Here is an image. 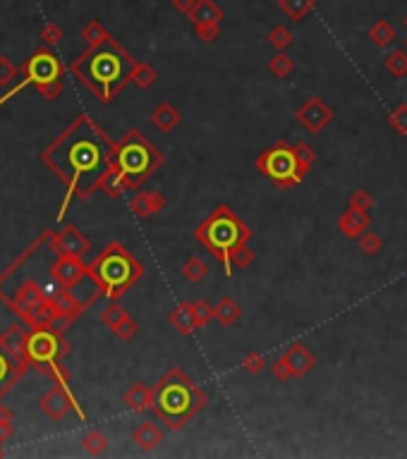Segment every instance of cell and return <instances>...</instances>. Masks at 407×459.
Masks as SVG:
<instances>
[{
    "mask_svg": "<svg viewBox=\"0 0 407 459\" xmlns=\"http://www.w3.org/2000/svg\"><path fill=\"white\" fill-rule=\"evenodd\" d=\"M51 304H53L55 314H65V316H77L80 311V304L75 301V297L70 294V290H58L53 297H51Z\"/></svg>",
    "mask_w": 407,
    "mask_h": 459,
    "instance_id": "obj_14",
    "label": "cell"
},
{
    "mask_svg": "<svg viewBox=\"0 0 407 459\" xmlns=\"http://www.w3.org/2000/svg\"><path fill=\"white\" fill-rule=\"evenodd\" d=\"M125 318H127V316H125V311L120 309L118 304L108 306V309H106V311H103V314H101V321L106 323L108 328H113V330H116V328L120 326V323L125 321Z\"/></svg>",
    "mask_w": 407,
    "mask_h": 459,
    "instance_id": "obj_23",
    "label": "cell"
},
{
    "mask_svg": "<svg viewBox=\"0 0 407 459\" xmlns=\"http://www.w3.org/2000/svg\"><path fill=\"white\" fill-rule=\"evenodd\" d=\"M125 75H129V62L125 60V55L116 48L98 50V53L91 57V62H89V77L103 86L116 84Z\"/></svg>",
    "mask_w": 407,
    "mask_h": 459,
    "instance_id": "obj_1",
    "label": "cell"
},
{
    "mask_svg": "<svg viewBox=\"0 0 407 459\" xmlns=\"http://www.w3.org/2000/svg\"><path fill=\"white\" fill-rule=\"evenodd\" d=\"M132 263H129L127 256H123V254H106L101 261L96 263V275L101 278V283L106 287H113V290H118V287H125L132 280Z\"/></svg>",
    "mask_w": 407,
    "mask_h": 459,
    "instance_id": "obj_3",
    "label": "cell"
},
{
    "mask_svg": "<svg viewBox=\"0 0 407 459\" xmlns=\"http://www.w3.org/2000/svg\"><path fill=\"white\" fill-rule=\"evenodd\" d=\"M44 301H46V297H44V290L39 287V283L27 280V283L17 290V297H15V309H17L22 316L29 318L41 304H44Z\"/></svg>",
    "mask_w": 407,
    "mask_h": 459,
    "instance_id": "obj_12",
    "label": "cell"
},
{
    "mask_svg": "<svg viewBox=\"0 0 407 459\" xmlns=\"http://www.w3.org/2000/svg\"><path fill=\"white\" fill-rule=\"evenodd\" d=\"M266 170L273 177H288L295 172V156L288 151H273L266 158Z\"/></svg>",
    "mask_w": 407,
    "mask_h": 459,
    "instance_id": "obj_13",
    "label": "cell"
},
{
    "mask_svg": "<svg viewBox=\"0 0 407 459\" xmlns=\"http://www.w3.org/2000/svg\"><path fill=\"white\" fill-rule=\"evenodd\" d=\"M39 406L48 419L53 421H62L70 411V397H67L65 388L62 385H53L48 393H44V397L39 400Z\"/></svg>",
    "mask_w": 407,
    "mask_h": 459,
    "instance_id": "obj_9",
    "label": "cell"
},
{
    "mask_svg": "<svg viewBox=\"0 0 407 459\" xmlns=\"http://www.w3.org/2000/svg\"><path fill=\"white\" fill-rule=\"evenodd\" d=\"M201 275H204V263H199V261H190V263H187V278L199 280Z\"/></svg>",
    "mask_w": 407,
    "mask_h": 459,
    "instance_id": "obj_33",
    "label": "cell"
},
{
    "mask_svg": "<svg viewBox=\"0 0 407 459\" xmlns=\"http://www.w3.org/2000/svg\"><path fill=\"white\" fill-rule=\"evenodd\" d=\"M159 404L163 416H168L173 421L182 419L187 414V409H190V393L185 388H180V385H165L159 397Z\"/></svg>",
    "mask_w": 407,
    "mask_h": 459,
    "instance_id": "obj_8",
    "label": "cell"
},
{
    "mask_svg": "<svg viewBox=\"0 0 407 459\" xmlns=\"http://www.w3.org/2000/svg\"><path fill=\"white\" fill-rule=\"evenodd\" d=\"M192 17H195V22H199V24H213L218 19V10L213 8L208 0H204V3H199V8H195Z\"/></svg>",
    "mask_w": 407,
    "mask_h": 459,
    "instance_id": "obj_19",
    "label": "cell"
},
{
    "mask_svg": "<svg viewBox=\"0 0 407 459\" xmlns=\"http://www.w3.org/2000/svg\"><path fill=\"white\" fill-rule=\"evenodd\" d=\"M377 244H379L377 239H369V242H367V239H364V242H362V249H364V252H369V254H374L372 249H377Z\"/></svg>",
    "mask_w": 407,
    "mask_h": 459,
    "instance_id": "obj_38",
    "label": "cell"
},
{
    "mask_svg": "<svg viewBox=\"0 0 407 459\" xmlns=\"http://www.w3.org/2000/svg\"><path fill=\"white\" fill-rule=\"evenodd\" d=\"M51 249H53L58 256H84L89 249H91V244H89V239L80 230L67 225L51 237Z\"/></svg>",
    "mask_w": 407,
    "mask_h": 459,
    "instance_id": "obj_5",
    "label": "cell"
},
{
    "mask_svg": "<svg viewBox=\"0 0 407 459\" xmlns=\"http://www.w3.org/2000/svg\"><path fill=\"white\" fill-rule=\"evenodd\" d=\"M27 75L29 79L34 82V84H39V82H53L58 79L60 75V62L55 55H51L48 50H39L31 60L27 62Z\"/></svg>",
    "mask_w": 407,
    "mask_h": 459,
    "instance_id": "obj_7",
    "label": "cell"
},
{
    "mask_svg": "<svg viewBox=\"0 0 407 459\" xmlns=\"http://www.w3.org/2000/svg\"><path fill=\"white\" fill-rule=\"evenodd\" d=\"M82 36H84V41L91 48H96V46H101V44H106V41H111L108 39V34L103 31V27L98 22H89L87 27H84V31H82Z\"/></svg>",
    "mask_w": 407,
    "mask_h": 459,
    "instance_id": "obj_18",
    "label": "cell"
},
{
    "mask_svg": "<svg viewBox=\"0 0 407 459\" xmlns=\"http://www.w3.org/2000/svg\"><path fill=\"white\" fill-rule=\"evenodd\" d=\"M271 67H273V72H278V75H285V72H288L292 65H290V60H288V57H283V55H280V57H275V60L271 62Z\"/></svg>",
    "mask_w": 407,
    "mask_h": 459,
    "instance_id": "obj_34",
    "label": "cell"
},
{
    "mask_svg": "<svg viewBox=\"0 0 407 459\" xmlns=\"http://www.w3.org/2000/svg\"><path fill=\"white\" fill-rule=\"evenodd\" d=\"M300 118H302V122H305L309 129H319L323 122H328V120H331V113L323 111L321 103L311 101L309 106H307L305 111L300 113Z\"/></svg>",
    "mask_w": 407,
    "mask_h": 459,
    "instance_id": "obj_15",
    "label": "cell"
},
{
    "mask_svg": "<svg viewBox=\"0 0 407 459\" xmlns=\"http://www.w3.org/2000/svg\"><path fill=\"white\" fill-rule=\"evenodd\" d=\"M84 273L87 268L82 265L80 256H58L53 263V278L58 280L60 287H75Z\"/></svg>",
    "mask_w": 407,
    "mask_h": 459,
    "instance_id": "obj_10",
    "label": "cell"
},
{
    "mask_svg": "<svg viewBox=\"0 0 407 459\" xmlns=\"http://www.w3.org/2000/svg\"><path fill=\"white\" fill-rule=\"evenodd\" d=\"M36 91H39L44 98H48V101H55V98H58V93L62 91V84H60L58 79H53V82H39V84H36Z\"/></svg>",
    "mask_w": 407,
    "mask_h": 459,
    "instance_id": "obj_26",
    "label": "cell"
},
{
    "mask_svg": "<svg viewBox=\"0 0 407 459\" xmlns=\"http://www.w3.org/2000/svg\"><path fill=\"white\" fill-rule=\"evenodd\" d=\"M5 375H8V359L0 354V383H5Z\"/></svg>",
    "mask_w": 407,
    "mask_h": 459,
    "instance_id": "obj_37",
    "label": "cell"
},
{
    "mask_svg": "<svg viewBox=\"0 0 407 459\" xmlns=\"http://www.w3.org/2000/svg\"><path fill=\"white\" fill-rule=\"evenodd\" d=\"M116 332H118L120 337H129V335L134 332V323L129 321V318H125V321L116 328Z\"/></svg>",
    "mask_w": 407,
    "mask_h": 459,
    "instance_id": "obj_35",
    "label": "cell"
},
{
    "mask_svg": "<svg viewBox=\"0 0 407 459\" xmlns=\"http://www.w3.org/2000/svg\"><path fill=\"white\" fill-rule=\"evenodd\" d=\"M290 364H295V366H292L295 371H305V368L311 364V357H307V354L302 352V349H297V352L290 357Z\"/></svg>",
    "mask_w": 407,
    "mask_h": 459,
    "instance_id": "obj_28",
    "label": "cell"
},
{
    "mask_svg": "<svg viewBox=\"0 0 407 459\" xmlns=\"http://www.w3.org/2000/svg\"><path fill=\"white\" fill-rule=\"evenodd\" d=\"M17 79V67L10 57L0 55V86H10Z\"/></svg>",
    "mask_w": 407,
    "mask_h": 459,
    "instance_id": "obj_21",
    "label": "cell"
},
{
    "mask_svg": "<svg viewBox=\"0 0 407 459\" xmlns=\"http://www.w3.org/2000/svg\"><path fill=\"white\" fill-rule=\"evenodd\" d=\"M106 445H108L106 438H103L98 431H91L84 438V450L89 452V455H101V452L106 450Z\"/></svg>",
    "mask_w": 407,
    "mask_h": 459,
    "instance_id": "obj_22",
    "label": "cell"
},
{
    "mask_svg": "<svg viewBox=\"0 0 407 459\" xmlns=\"http://www.w3.org/2000/svg\"><path fill=\"white\" fill-rule=\"evenodd\" d=\"M364 225H367V218H364V216H359L357 211L347 213V216L343 218V230H345L347 234H357L359 230H362Z\"/></svg>",
    "mask_w": 407,
    "mask_h": 459,
    "instance_id": "obj_24",
    "label": "cell"
},
{
    "mask_svg": "<svg viewBox=\"0 0 407 459\" xmlns=\"http://www.w3.org/2000/svg\"><path fill=\"white\" fill-rule=\"evenodd\" d=\"M388 65H390V70H395V72H398V75H400V72H405V70H407V55L395 53V55L388 60Z\"/></svg>",
    "mask_w": 407,
    "mask_h": 459,
    "instance_id": "obj_30",
    "label": "cell"
},
{
    "mask_svg": "<svg viewBox=\"0 0 407 459\" xmlns=\"http://www.w3.org/2000/svg\"><path fill=\"white\" fill-rule=\"evenodd\" d=\"M41 41H44L46 46H55L62 41V29L58 27V24L48 22L44 29H41Z\"/></svg>",
    "mask_w": 407,
    "mask_h": 459,
    "instance_id": "obj_25",
    "label": "cell"
},
{
    "mask_svg": "<svg viewBox=\"0 0 407 459\" xmlns=\"http://www.w3.org/2000/svg\"><path fill=\"white\" fill-rule=\"evenodd\" d=\"M159 440H161V431L154 424H149V421L134 431V442H139V447H144V450H151L154 445H159Z\"/></svg>",
    "mask_w": 407,
    "mask_h": 459,
    "instance_id": "obj_16",
    "label": "cell"
},
{
    "mask_svg": "<svg viewBox=\"0 0 407 459\" xmlns=\"http://www.w3.org/2000/svg\"><path fill=\"white\" fill-rule=\"evenodd\" d=\"M125 402H127V406H132V409L139 411V409H144V406H149L151 393L144 388V385H134V388L125 395Z\"/></svg>",
    "mask_w": 407,
    "mask_h": 459,
    "instance_id": "obj_17",
    "label": "cell"
},
{
    "mask_svg": "<svg viewBox=\"0 0 407 459\" xmlns=\"http://www.w3.org/2000/svg\"><path fill=\"white\" fill-rule=\"evenodd\" d=\"M60 340L51 328H36L29 335V359L34 364H51L58 357Z\"/></svg>",
    "mask_w": 407,
    "mask_h": 459,
    "instance_id": "obj_4",
    "label": "cell"
},
{
    "mask_svg": "<svg viewBox=\"0 0 407 459\" xmlns=\"http://www.w3.org/2000/svg\"><path fill=\"white\" fill-rule=\"evenodd\" d=\"M271 41H273L275 46H285V44L290 41V36L285 34V29H275L273 36H271Z\"/></svg>",
    "mask_w": 407,
    "mask_h": 459,
    "instance_id": "obj_36",
    "label": "cell"
},
{
    "mask_svg": "<svg viewBox=\"0 0 407 459\" xmlns=\"http://www.w3.org/2000/svg\"><path fill=\"white\" fill-rule=\"evenodd\" d=\"M374 39H381L379 44H390V39H393V29L386 27V24H379V29L374 31Z\"/></svg>",
    "mask_w": 407,
    "mask_h": 459,
    "instance_id": "obj_31",
    "label": "cell"
},
{
    "mask_svg": "<svg viewBox=\"0 0 407 459\" xmlns=\"http://www.w3.org/2000/svg\"><path fill=\"white\" fill-rule=\"evenodd\" d=\"M177 122V113L170 106H161L154 113V124H159L161 129H170Z\"/></svg>",
    "mask_w": 407,
    "mask_h": 459,
    "instance_id": "obj_20",
    "label": "cell"
},
{
    "mask_svg": "<svg viewBox=\"0 0 407 459\" xmlns=\"http://www.w3.org/2000/svg\"><path fill=\"white\" fill-rule=\"evenodd\" d=\"M12 419H0V445H3L5 440H10V435H12Z\"/></svg>",
    "mask_w": 407,
    "mask_h": 459,
    "instance_id": "obj_32",
    "label": "cell"
},
{
    "mask_svg": "<svg viewBox=\"0 0 407 459\" xmlns=\"http://www.w3.org/2000/svg\"><path fill=\"white\" fill-rule=\"evenodd\" d=\"M0 457H3V450H0Z\"/></svg>",
    "mask_w": 407,
    "mask_h": 459,
    "instance_id": "obj_39",
    "label": "cell"
},
{
    "mask_svg": "<svg viewBox=\"0 0 407 459\" xmlns=\"http://www.w3.org/2000/svg\"><path fill=\"white\" fill-rule=\"evenodd\" d=\"M0 352L12 362L17 373H22L29 366V335L24 332L22 326H10L0 335Z\"/></svg>",
    "mask_w": 407,
    "mask_h": 459,
    "instance_id": "obj_2",
    "label": "cell"
},
{
    "mask_svg": "<svg viewBox=\"0 0 407 459\" xmlns=\"http://www.w3.org/2000/svg\"><path fill=\"white\" fill-rule=\"evenodd\" d=\"M154 206H156V199H154V196H149V194L137 196L134 203H132V208L139 213V216H149V213L154 211Z\"/></svg>",
    "mask_w": 407,
    "mask_h": 459,
    "instance_id": "obj_27",
    "label": "cell"
},
{
    "mask_svg": "<svg viewBox=\"0 0 407 459\" xmlns=\"http://www.w3.org/2000/svg\"><path fill=\"white\" fill-rule=\"evenodd\" d=\"M151 79H154V72H151L149 67H137V72H134V82H137L139 86H149Z\"/></svg>",
    "mask_w": 407,
    "mask_h": 459,
    "instance_id": "obj_29",
    "label": "cell"
},
{
    "mask_svg": "<svg viewBox=\"0 0 407 459\" xmlns=\"http://www.w3.org/2000/svg\"><path fill=\"white\" fill-rule=\"evenodd\" d=\"M206 239H208V244H211L213 249H218V252H228V249L235 247V242L239 239L237 223H235L233 218H228V216L216 218V221L208 225Z\"/></svg>",
    "mask_w": 407,
    "mask_h": 459,
    "instance_id": "obj_6",
    "label": "cell"
},
{
    "mask_svg": "<svg viewBox=\"0 0 407 459\" xmlns=\"http://www.w3.org/2000/svg\"><path fill=\"white\" fill-rule=\"evenodd\" d=\"M120 168L127 175H142L149 170V151L142 144H127L120 151Z\"/></svg>",
    "mask_w": 407,
    "mask_h": 459,
    "instance_id": "obj_11",
    "label": "cell"
}]
</instances>
